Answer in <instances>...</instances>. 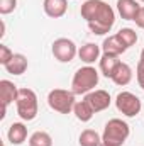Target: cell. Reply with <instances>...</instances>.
Returning a JSON list of instances; mask_svg holds the SVG:
<instances>
[{
  "label": "cell",
  "mask_w": 144,
  "mask_h": 146,
  "mask_svg": "<svg viewBox=\"0 0 144 146\" xmlns=\"http://www.w3.org/2000/svg\"><path fill=\"white\" fill-rule=\"evenodd\" d=\"M134 22H136V26H137V27L144 29V7H141V9H139V12L136 14Z\"/></svg>",
  "instance_id": "cell-25"
},
{
  "label": "cell",
  "mask_w": 144,
  "mask_h": 146,
  "mask_svg": "<svg viewBox=\"0 0 144 146\" xmlns=\"http://www.w3.org/2000/svg\"><path fill=\"white\" fill-rule=\"evenodd\" d=\"M98 61H100V72L104 73V76H107V78L112 76V73L115 72V68H117L119 63H120L119 56H115V54H108V53H104V54L100 56Z\"/></svg>",
  "instance_id": "cell-17"
},
{
  "label": "cell",
  "mask_w": 144,
  "mask_h": 146,
  "mask_svg": "<svg viewBox=\"0 0 144 146\" xmlns=\"http://www.w3.org/2000/svg\"><path fill=\"white\" fill-rule=\"evenodd\" d=\"M115 106H117L119 112H122L127 117H136L143 109L141 99L137 95H134L132 92H120L115 97Z\"/></svg>",
  "instance_id": "cell-6"
},
{
  "label": "cell",
  "mask_w": 144,
  "mask_h": 146,
  "mask_svg": "<svg viewBox=\"0 0 144 146\" xmlns=\"http://www.w3.org/2000/svg\"><path fill=\"white\" fill-rule=\"evenodd\" d=\"M139 9H141V5L137 0H117V10H119L120 17L126 21H134Z\"/></svg>",
  "instance_id": "cell-13"
},
{
  "label": "cell",
  "mask_w": 144,
  "mask_h": 146,
  "mask_svg": "<svg viewBox=\"0 0 144 146\" xmlns=\"http://www.w3.org/2000/svg\"><path fill=\"white\" fill-rule=\"evenodd\" d=\"M17 114L24 121H32L37 115V95L32 88H19V95L15 100Z\"/></svg>",
  "instance_id": "cell-4"
},
{
  "label": "cell",
  "mask_w": 144,
  "mask_h": 146,
  "mask_svg": "<svg viewBox=\"0 0 144 146\" xmlns=\"http://www.w3.org/2000/svg\"><path fill=\"white\" fill-rule=\"evenodd\" d=\"M136 78H137L139 87L144 90V65L143 63H137V68H136Z\"/></svg>",
  "instance_id": "cell-24"
},
{
  "label": "cell",
  "mask_w": 144,
  "mask_h": 146,
  "mask_svg": "<svg viewBox=\"0 0 144 146\" xmlns=\"http://www.w3.org/2000/svg\"><path fill=\"white\" fill-rule=\"evenodd\" d=\"M85 100L92 106L93 112H102L110 106L112 99H110V94L107 90H92L85 95Z\"/></svg>",
  "instance_id": "cell-9"
},
{
  "label": "cell",
  "mask_w": 144,
  "mask_h": 146,
  "mask_svg": "<svg viewBox=\"0 0 144 146\" xmlns=\"http://www.w3.org/2000/svg\"><path fill=\"white\" fill-rule=\"evenodd\" d=\"M117 37L120 39V42L129 49V48H132L136 42H137V33L134 31V29H131V27H124V29H120L119 33H117Z\"/></svg>",
  "instance_id": "cell-20"
},
{
  "label": "cell",
  "mask_w": 144,
  "mask_h": 146,
  "mask_svg": "<svg viewBox=\"0 0 144 146\" xmlns=\"http://www.w3.org/2000/svg\"><path fill=\"white\" fill-rule=\"evenodd\" d=\"M98 85V72L87 65L78 68L76 73L73 75L71 80V92L75 95H87L88 92L95 90V87Z\"/></svg>",
  "instance_id": "cell-3"
},
{
  "label": "cell",
  "mask_w": 144,
  "mask_h": 146,
  "mask_svg": "<svg viewBox=\"0 0 144 146\" xmlns=\"http://www.w3.org/2000/svg\"><path fill=\"white\" fill-rule=\"evenodd\" d=\"M29 146H53V138L46 131H36L29 138Z\"/></svg>",
  "instance_id": "cell-21"
},
{
  "label": "cell",
  "mask_w": 144,
  "mask_h": 146,
  "mask_svg": "<svg viewBox=\"0 0 144 146\" xmlns=\"http://www.w3.org/2000/svg\"><path fill=\"white\" fill-rule=\"evenodd\" d=\"M42 9H44L48 17L59 19L68 10V0H44L42 2Z\"/></svg>",
  "instance_id": "cell-10"
},
{
  "label": "cell",
  "mask_w": 144,
  "mask_h": 146,
  "mask_svg": "<svg viewBox=\"0 0 144 146\" xmlns=\"http://www.w3.org/2000/svg\"><path fill=\"white\" fill-rule=\"evenodd\" d=\"M27 66H29L27 58H26L24 54H20V53H14L12 60H10L3 68L10 73V75H22V73L27 70Z\"/></svg>",
  "instance_id": "cell-14"
},
{
  "label": "cell",
  "mask_w": 144,
  "mask_h": 146,
  "mask_svg": "<svg viewBox=\"0 0 144 146\" xmlns=\"http://www.w3.org/2000/svg\"><path fill=\"white\" fill-rule=\"evenodd\" d=\"M51 51H53V56L58 61H61V63H70L73 58L78 54L76 44L73 42L71 39H68V37H58L53 42Z\"/></svg>",
  "instance_id": "cell-7"
},
{
  "label": "cell",
  "mask_w": 144,
  "mask_h": 146,
  "mask_svg": "<svg viewBox=\"0 0 144 146\" xmlns=\"http://www.w3.org/2000/svg\"><path fill=\"white\" fill-rule=\"evenodd\" d=\"M139 63H143V65H144V49L141 51V58H139Z\"/></svg>",
  "instance_id": "cell-26"
},
{
  "label": "cell",
  "mask_w": 144,
  "mask_h": 146,
  "mask_svg": "<svg viewBox=\"0 0 144 146\" xmlns=\"http://www.w3.org/2000/svg\"><path fill=\"white\" fill-rule=\"evenodd\" d=\"M7 138L10 141V145H22L26 139H27V127L22 124V122H14L10 127H9V133H7Z\"/></svg>",
  "instance_id": "cell-15"
},
{
  "label": "cell",
  "mask_w": 144,
  "mask_h": 146,
  "mask_svg": "<svg viewBox=\"0 0 144 146\" xmlns=\"http://www.w3.org/2000/svg\"><path fill=\"white\" fill-rule=\"evenodd\" d=\"M78 56L83 63L92 65L97 60H100V46L95 44V42H87L78 49Z\"/></svg>",
  "instance_id": "cell-12"
},
{
  "label": "cell",
  "mask_w": 144,
  "mask_h": 146,
  "mask_svg": "<svg viewBox=\"0 0 144 146\" xmlns=\"http://www.w3.org/2000/svg\"><path fill=\"white\" fill-rule=\"evenodd\" d=\"M17 95H19V88L10 80H0V99H2V114H0V117L2 119L5 117L7 107L12 102L17 100Z\"/></svg>",
  "instance_id": "cell-8"
},
{
  "label": "cell",
  "mask_w": 144,
  "mask_h": 146,
  "mask_svg": "<svg viewBox=\"0 0 144 146\" xmlns=\"http://www.w3.org/2000/svg\"><path fill=\"white\" fill-rule=\"evenodd\" d=\"M15 7H17V0H0V14L2 15L14 12Z\"/></svg>",
  "instance_id": "cell-22"
},
{
  "label": "cell",
  "mask_w": 144,
  "mask_h": 146,
  "mask_svg": "<svg viewBox=\"0 0 144 146\" xmlns=\"http://www.w3.org/2000/svg\"><path fill=\"white\" fill-rule=\"evenodd\" d=\"M12 56H14V53L10 51V48L5 46V44H0V63H2L3 66L12 60Z\"/></svg>",
  "instance_id": "cell-23"
},
{
  "label": "cell",
  "mask_w": 144,
  "mask_h": 146,
  "mask_svg": "<svg viewBox=\"0 0 144 146\" xmlns=\"http://www.w3.org/2000/svg\"><path fill=\"white\" fill-rule=\"evenodd\" d=\"M129 134H131V127L126 121L117 119V117L110 119L104 127L100 146H122L129 138Z\"/></svg>",
  "instance_id": "cell-2"
},
{
  "label": "cell",
  "mask_w": 144,
  "mask_h": 146,
  "mask_svg": "<svg viewBox=\"0 0 144 146\" xmlns=\"http://www.w3.org/2000/svg\"><path fill=\"white\" fill-rule=\"evenodd\" d=\"M81 17L87 21L90 31L97 36L110 33L115 24V12L104 0H87L80 9Z\"/></svg>",
  "instance_id": "cell-1"
},
{
  "label": "cell",
  "mask_w": 144,
  "mask_h": 146,
  "mask_svg": "<svg viewBox=\"0 0 144 146\" xmlns=\"http://www.w3.org/2000/svg\"><path fill=\"white\" fill-rule=\"evenodd\" d=\"M102 51L108 53V54H115V56H120L122 53L127 51V48L120 42V39L117 37V34L114 36H108L104 39V44H102Z\"/></svg>",
  "instance_id": "cell-16"
},
{
  "label": "cell",
  "mask_w": 144,
  "mask_h": 146,
  "mask_svg": "<svg viewBox=\"0 0 144 146\" xmlns=\"http://www.w3.org/2000/svg\"><path fill=\"white\" fill-rule=\"evenodd\" d=\"M73 114L76 115V119L78 121H81V122H88V121H92V117H93V109H92V106L83 99V100H78L76 104H75V107H73Z\"/></svg>",
  "instance_id": "cell-18"
},
{
  "label": "cell",
  "mask_w": 144,
  "mask_h": 146,
  "mask_svg": "<svg viewBox=\"0 0 144 146\" xmlns=\"http://www.w3.org/2000/svg\"><path fill=\"white\" fill-rule=\"evenodd\" d=\"M48 104L51 109L59 114H70V112H73L76 100H75V94L71 90L54 88L48 94Z\"/></svg>",
  "instance_id": "cell-5"
},
{
  "label": "cell",
  "mask_w": 144,
  "mask_h": 146,
  "mask_svg": "<svg viewBox=\"0 0 144 146\" xmlns=\"http://www.w3.org/2000/svg\"><path fill=\"white\" fill-rule=\"evenodd\" d=\"M137 2H144V0H137Z\"/></svg>",
  "instance_id": "cell-27"
},
{
  "label": "cell",
  "mask_w": 144,
  "mask_h": 146,
  "mask_svg": "<svg viewBox=\"0 0 144 146\" xmlns=\"http://www.w3.org/2000/svg\"><path fill=\"white\" fill-rule=\"evenodd\" d=\"M110 80H112L115 85H119V87H126V85H129L131 80H132V68H131L127 63H122V61H120L119 66L115 68V72L112 73Z\"/></svg>",
  "instance_id": "cell-11"
},
{
  "label": "cell",
  "mask_w": 144,
  "mask_h": 146,
  "mask_svg": "<svg viewBox=\"0 0 144 146\" xmlns=\"http://www.w3.org/2000/svg\"><path fill=\"white\" fill-rule=\"evenodd\" d=\"M80 146H100L102 143V136L95 131V129H85L80 138H78Z\"/></svg>",
  "instance_id": "cell-19"
}]
</instances>
